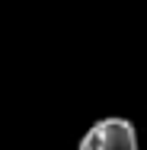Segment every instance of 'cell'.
I'll return each instance as SVG.
<instances>
[{
    "instance_id": "1",
    "label": "cell",
    "mask_w": 147,
    "mask_h": 150,
    "mask_svg": "<svg viewBox=\"0 0 147 150\" xmlns=\"http://www.w3.org/2000/svg\"><path fill=\"white\" fill-rule=\"evenodd\" d=\"M77 150H141L138 128L121 115H106L87 128Z\"/></svg>"
}]
</instances>
